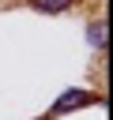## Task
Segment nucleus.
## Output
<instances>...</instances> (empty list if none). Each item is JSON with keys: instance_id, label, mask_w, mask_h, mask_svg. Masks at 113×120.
<instances>
[{"instance_id": "1", "label": "nucleus", "mask_w": 113, "mask_h": 120, "mask_svg": "<svg viewBox=\"0 0 113 120\" xmlns=\"http://www.w3.org/2000/svg\"><path fill=\"white\" fill-rule=\"evenodd\" d=\"M87 101H94V94L90 90H64L56 101H53V109H49V116H60V112H68V109H79V105H87Z\"/></svg>"}, {"instance_id": "2", "label": "nucleus", "mask_w": 113, "mask_h": 120, "mask_svg": "<svg viewBox=\"0 0 113 120\" xmlns=\"http://www.w3.org/2000/svg\"><path fill=\"white\" fill-rule=\"evenodd\" d=\"M75 0H30L34 11H45V15H56V11H68Z\"/></svg>"}, {"instance_id": "3", "label": "nucleus", "mask_w": 113, "mask_h": 120, "mask_svg": "<svg viewBox=\"0 0 113 120\" xmlns=\"http://www.w3.org/2000/svg\"><path fill=\"white\" fill-rule=\"evenodd\" d=\"M87 38H90V45H94V49H105V22H90Z\"/></svg>"}]
</instances>
